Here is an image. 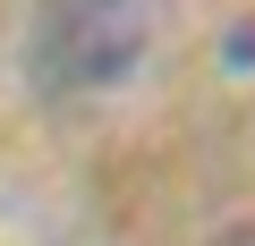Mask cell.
I'll return each mask as SVG.
<instances>
[{"label":"cell","instance_id":"7a4b0ae2","mask_svg":"<svg viewBox=\"0 0 255 246\" xmlns=\"http://www.w3.org/2000/svg\"><path fill=\"white\" fill-rule=\"evenodd\" d=\"M238 246H255V229H247V238H238Z\"/></svg>","mask_w":255,"mask_h":246},{"label":"cell","instance_id":"6da1fadb","mask_svg":"<svg viewBox=\"0 0 255 246\" xmlns=\"http://www.w3.org/2000/svg\"><path fill=\"white\" fill-rule=\"evenodd\" d=\"M153 34H162L153 0H43L34 77L51 93H111L153 60Z\"/></svg>","mask_w":255,"mask_h":246}]
</instances>
